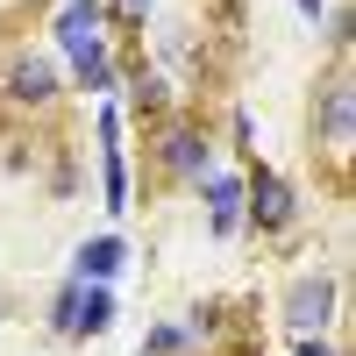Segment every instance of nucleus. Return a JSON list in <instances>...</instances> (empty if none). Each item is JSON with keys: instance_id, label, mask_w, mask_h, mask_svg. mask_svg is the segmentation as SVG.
I'll return each instance as SVG.
<instances>
[{"instance_id": "obj_1", "label": "nucleus", "mask_w": 356, "mask_h": 356, "mask_svg": "<svg viewBox=\"0 0 356 356\" xmlns=\"http://www.w3.org/2000/svg\"><path fill=\"white\" fill-rule=\"evenodd\" d=\"M150 171L164 178V186H200L207 171L221 164V143H214V129L200 122L193 107H171L164 122H150Z\"/></svg>"}, {"instance_id": "obj_2", "label": "nucleus", "mask_w": 356, "mask_h": 356, "mask_svg": "<svg viewBox=\"0 0 356 356\" xmlns=\"http://www.w3.org/2000/svg\"><path fill=\"white\" fill-rule=\"evenodd\" d=\"M65 65L43 50V43H8L0 50V107L29 114V122H43V114L65 107Z\"/></svg>"}, {"instance_id": "obj_3", "label": "nucleus", "mask_w": 356, "mask_h": 356, "mask_svg": "<svg viewBox=\"0 0 356 356\" xmlns=\"http://www.w3.org/2000/svg\"><path fill=\"white\" fill-rule=\"evenodd\" d=\"M300 221H307L300 186H292L285 171H271L264 157H250L243 164V235H257V243H285Z\"/></svg>"}, {"instance_id": "obj_4", "label": "nucleus", "mask_w": 356, "mask_h": 356, "mask_svg": "<svg viewBox=\"0 0 356 356\" xmlns=\"http://www.w3.org/2000/svg\"><path fill=\"white\" fill-rule=\"evenodd\" d=\"M278 321L292 335H335L342 328V271L335 264H300L278 292Z\"/></svg>"}, {"instance_id": "obj_5", "label": "nucleus", "mask_w": 356, "mask_h": 356, "mask_svg": "<svg viewBox=\"0 0 356 356\" xmlns=\"http://www.w3.org/2000/svg\"><path fill=\"white\" fill-rule=\"evenodd\" d=\"M114 314H122V300H114V285H79L65 278L50 292V307H43V335L50 342H100L114 328Z\"/></svg>"}, {"instance_id": "obj_6", "label": "nucleus", "mask_w": 356, "mask_h": 356, "mask_svg": "<svg viewBox=\"0 0 356 356\" xmlns=\"http://www.w3.org/2000/svg\"><path fill=\"white\" fill-rule=\"evenodd\" d=\"M314 143L335 164H349V150H356V72H349V57H335L328 79L314 86Z\"/></svg>"}, {"instance_id": "obj_7", "label": "nucleus", "mask_w": 356, "mask_h": 356, "mask_svg": "<svg viewBox=\"0 0 356 356\" xmlns=\"http://www.w3.org/2000/svg\"><path fill=\"white\" fill-rule=\"evenodd\" d=\"M114 107L129 122H164L178 107V86H171L164 65H143V50H122V93H114Z\"/></svg>"}, {"instance_id": "obj_8", "label": "nucleus", "mask_w": 356, "mask_h": 356, "mask_svg": "<svg viewBox=\"0 0 356 356\" xmlns=\"http://www.w3.org/2000/svg\"><path fill=\"white\" fill-rule=\"evenodd\" d=\"M65 86L86 93V100H114V93H122V43L93 36L79 57H65Z\"/></svg>"}, {"instance_id": "obj_9", "label": "nucleus", "mask_w": 356, "mask_h": 356, "mask_svg": "<svg viewBox=\"0 0 356 356\" xmlns=\"http://www.w3.org/2000/svg\"><path fill=\"white\" fill-rule=\"evenodd\" d=\"M193 193L207 207V228H214L221 243H235V235H243V164H214Z\"/></svg>"}, {"instance_id": "obj_10", "label": "nucleus", "mask_w": 356, "mask_h": 356, "mask_svg": "<svg viewBox=\"0 0 356 356\" xmlns=\"http://www.w3.org/2000/svg\"><path fill=\"white\" fill-rule=\"evenodd\" d=\"M122 271H129L122 228H100V235H86V243L72 250V271H65V278H79V285H114Z\"/></svg>"}, {"instance_id": "obj_11", "label": "nucleus", "mask_w": 356, "mask_h": 356, "mask_svg": "<svg viewBox=\"0 0 356 356\" xmlns=\"http://www.w3.org/2000/svg\"><path fill=\"white\" fill-rule=\"evenodd\" d=\"M93 36H107V29H100V0H57V15H50V43H43V50L65 65V57H79Z\"/></svg>"}, {"instance_id": "obj_12", "label": "nucleus", "mask_w": 356, "mask_h": 356, "mask_svg": "<svg viewBox=\"0 0 356 356\" xmlns=\"http://www.w3.org/2000/svg\"><path fill=\"white\" fill-rule=\"evenodd\" d=\"M100 29H107V43H143V29H157V8L150 0H100Z\"/></svg>"}, {"instance_id": "obj_13", "label": "nucleus", "mask_w": 356, "mask_h": 356, "mask_svg": "<svg viewBox=\"0 0 356 356\" xmlns=\"http://www.w3.org/2000/svg\"><path fill=\"white\" fill-rule=\"evenodd\" d=\"M136 356H193L186 321H150V328H143V349H136Z\"/></svg>"}, {"instance_id": "obj_14", "label": "nucleus", "mask_w": 356, "mask_h": 356, "mask_svg": "<svg viewBox=\"0 0 356 356\" xmlns=\"http://www.w3.org/2000/svg\"><path fill=\"white\" fill-rule=\"evenodd\" d=\"M186 335H193V349H200V342H221V335H228V307H221V300H200V307L186 314Z\"/></svg>"}, {"instance_id": "obj_15", "label": "nucleus", "mask_w": 356, "mask_h": 356, "mask_svg": "<svg viewBox=\"0 0 356 356\" xmlns=\"http://www.w3.org/2000/svg\"><path fill=\"white\" fill-rule=\"evenodd\" d=\"M228 150L243 157V164L257 157V114H250V107H228Z\"/></svg>"}, {"instance_id": "obj_16", "label": "nucleus", "mask_w": 356, "mask_h": 356, "mask_svg": "<svg viewBox=\"0 0 356 356\" xmlns=\"http://www.w3.org/2000/svg\"><path fill=\"white\" fill-rule=\"evenodd\" d=\"M321 36H328V50H335V57H349V50H356V22H349V8H328Z\"/></svg>"}, {"instance_id": "obj_17", "label": "nucleus", "mask_w": 356, "mask_h": 356, "mask_svg": "<svg viewBox=\"0 0 356 356\" xmlns=\"http://www.w3.org/2000/svg\"><path fill=\"white\" fill-rule=\"evenodd\" d=\"M200 57H207V36H193V29L164 36V65H200Z\"/></svg>"}, {"instance_id": "obj_18", "label": "nucleus", "mask_w": 356, "mask_h": 356, "mask_svg": "<svg viewBox=\"0 0 356 356\" xmlns=\"http://www.w3.org/2000/svg\"><path fill=\"white\" fill-rule=\"evenodd\" d=\"M292 356H342L335 335H292Z\"/></svg>"}, {"instance_id": "obj_19", "label": "nucleus", "mask_w": 356, "mask_h": 356, "mask_svg": "<svg viewBox=\"0 0 356 356\" xmlns=\"http://www.w3.org/2000/svg\"><path fill=\"white\" fill-rule=\"evenodd\" d=\"M292 8H300V22H307V29H321V22H328V8H335V0H292Z\"/></svg>"}]
</instances>
